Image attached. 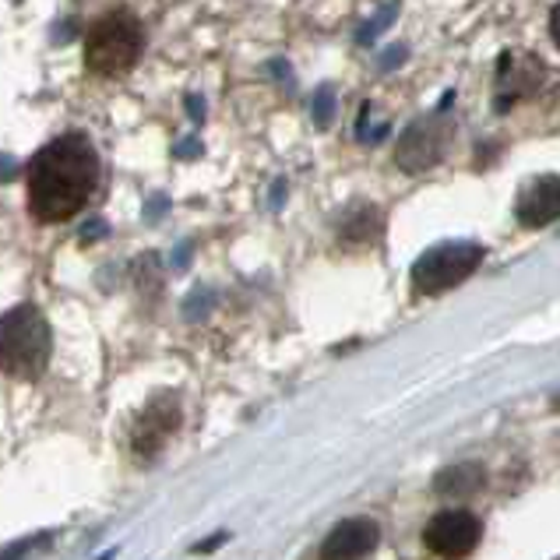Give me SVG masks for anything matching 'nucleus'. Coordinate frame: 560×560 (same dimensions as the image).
Returning a JSON list of instances; mask_svg holds the SVG:
<instances>
[{
    "mask_svg": "<svg viewBox=\"0 0 560 560\" xmlns=\"http://www.w3.org/2000/svg\"><path fill=\"white\" fill-rule=\"evenodd\" d=\"M100 184V155L85 135H60L32 155L25 187L28 208L39 222L78 215Z\"/></svg>",
    "mask_w": 560,
    "mask_h": 560,
    "instance_id": "obj_1",
    "label": "nucleus"
},
{
    "mask_svg": "<svg viewBox=\"0 0 560 560\" xmlns=\"http://www.w3.org/2000/svg\"><path fill=\"white\" fill-rule=\"evenodd\" d=\"M141 50H145V32H141V22L131 19L127 11H114L103 14L100 22H92V28L85 32V63L95 74H124L131 71Z\"/></svg>",
    "mask_w": 560,
    "mask_h": 560,
    "instance_id": "obj_2",
    "label": "nucleus"
},
{
    "mask_svg": "<svg viewBox=\"0 0 560 560\" xmlns=\"http://www.w3.org/2000/svg\"><path fill=\"white\" fill-rule=\"evenodd\" d=\"M0 353H4V371L11 377L36 381L46 371V363H50V328L32 303H22V307L4 314Z\"/></svg>",
    "mask_w": 560,
    "mask_h": 560,
    "instance_id": "obj_3",
    "label": "nucleus"
},
{
    "mask_svg": "<svg viewBox=\"0 0 560 560\" xmlns=\"http://www.w3.org/2000/svg\"><path fill=\"white\" fill-rule=\"evenodd\" d=\"M483 261V247L469 244V240H452V244H438L430 247L420 261L412 265V285L416 293L423 296H438L452 285L466 282L472 271Z\"/></svg>",
    "mask_w": 560,
    "mask_h": 560,
    "instance_id": "obj_4",
    "label": "nucleus"
},
{
    "mask_svg": "<svg viewBox=\"0 0 560 560\" xmlns=\"http://www.w3.org/2000/svg\"><path fill=\"white\" fill-rule=\"evenodd\" d=\"M479 536H483V525L469 511H441L438 518H430L423 533L427 547L447 560L469 557L479 547Z\"/></svg>",
    "mask_w": 560,
    "mask_h": 560,
    "instance_id": "obj_5",
    "label": "nucleus"
},
{
    "mask_svg": "<svg viewBox=\"0 0 560 560\" xmlns=\"http://www.w3.org/2000/svg\"><path fill=\"white\" fill-rule=\"evenodd\" d=\"M180 427V402L177 395H159L149 402V409L141 412V420L135 427V455L152 458L163 452L166 438Z\"/></svg>",
    "mask_w": 560,
    "mask_h": 560,
    "instance_id": "obj_6",
    "label": "nucleus"
},
{
    "mask_svg": "<svg viewBox=\"0 0 560 560\" xmlns=\"http://www.w3.org/2000/svg\"><path fill=\"white\" fill-rule=\"evenodd\" d=\"M381 529L371 518H346L322 542V560H363L377 550Z\"/></svg>",
    "mask_w": 560,
    "mask_h": 560,
    "instance_id": "obj_7",
    "label": "nucleus"
},
{
    "mask_svg": "<svg viewBox=\"0 0 560 560\" xmlns=\"http://www.w3.org/2000/svg\"><path fill=\"white\" fill-rule=\"evenodd\" d=\"M515 215L522 226H550L560 219V177H536L518 190Z\"/></svg>",
    "mask_w": 560,
    "mask_h": 560,
    "instance_id": "obj_8",
    "label": "nucleus"
},
{
    "mask_svg": "<svg viewBox=\"0 0 560 560\" xmlns=\"http://www.w3.org/2000/svg\"><path fill=\"white\" fill-rule=\"evenodd\" d=\"M441 152H444V131L434 120L412 124L402 135V141H398V163H402V170H409V173L430 170L441 159Z\"/></svg>",
    "mask_w": 560,
    "mask_h": 560,
    "instance_id": "obj_9",
    "label": "nucleus"
},
{
    "mask_svg": "<svg viewBox=\"0 0 560 560\" xmlns=\"http://www.w3.org/2000/svg\"><path fill=\"white\" fill-rule=\"evenodd\" d=\"M483 479H479V469H472V466H462V469H452V472H441V479H438V490L441 493H469V490H476Z\"/></svg>",
    "mask_w": 560,
    "mask_h": 560,
    "instance_id": "obj_10",
    "label": "nucleus"
},
{
    "mask_svg": "<svg viewBox=\"0 0 560 560\" xmlns=\"http://www.w3.org/2000/svg\"><path fill=\"white\" fill-rule=\"evenodd\" d=\"M328 100H331V89L325 85L322 92H317V124H328V114H331V109H328Z\"/></svg>",
    "mask_w": 560,
    "mask_h": 560,
    "instance_id": "obj_11",
    "label": "nucleus"
},
{
    "mask_svg": "<svg viewBox=\"0 0 560 560\" xmlns=\"http://www.w3.org/2000/svg\"><path fill=\"white\" fill-rule=\"evenodd\" d=\"M550 36H553V43L560 46V4H557L553 14H550Z\"/></svg>",
    "mask_w": 560,
    "mask_h": 560,
    "instance_id": "obj_12",
    "label": "nucleus"
}]
</instances>
